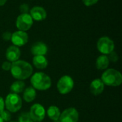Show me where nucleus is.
Segmentation results:
<instances>
[{
    "label": "nucleus",
    "mask_w": 122,
    "mask_h": 122,
    "mask_svg": "<svg viewBox=\"0 0 122 122\" xmlns=\"http://www.w3.org/2000/svg\"><path fill=\"white\" fill-rule=\"evenodd\" d=\"M10 71L14 78L21 81L31 76L33 73V68L29 63L17 60L11 63Z\"/></svg>",
    "instance_id": "f257e3e1"
},
{
    "label": "nucleus",
    "mask_w": 122,
    "mask_h": 122,
    "mask_svg": "<svg viewBox=\"0 0 122 122\" xmlns=\"http://www.w3.org/2000/svg\"><path fill=\"white\" fill-rule=\"evenodd\" d=\"M31 84L34 89L45 91L51 87V80L47 74L43 72H36L31 76Z\"/></svg>",
    "instance_id": "f03ea898"
},
{
    "label": "nucleus",
    "mask_w": 122,
    "mask_h": 122,
    "mask_svg": "<svg viewBox=\"0 0 122 122\" xmlns=\"http://www.w3.org/2000/svg\"><path fill=\"white\" fill-rule=\"evenodd\" d=\"M101 79L104 84L111 86H118L122 83V74L114 69L106 70L102 74Z\"/></svg>",
    "instance_id": "7ed1b4c3"
},
{
    "label": "nucleus",
    "mask_w": 122,
    "mask_h": 122,
    "mask_svg": "<svg viewBox=\"0 0 122 122\" xmlns=\"http://www.w3.org/2000/svg\"><path fill=\"white\" fill-rule=\"evenodd\" d=\"M4 105L9 112L14 113L18 112L21 108L22 100L19 94L11 93L6 96Z\"/></svg>",
    "instance_id": "20e7f679"
},
{
    "label": "nucleus",
    "mask_w": 122,
    "mask_h": 122,
    "mask_svg": "<svg viewBox=\"0 0 122 122\" xmlns=\"http://www.w3.org/2000/svg\"><path fill=\"white\" fill-rule=\"evenodd\" d=\"M74 81L72 78L68 75L61 76L57 82V89L61 94H66L69 93L74 87Z\"/></svg>",
    "instance_id": "39448f33"
},
{
    "label": "nucleus",
    "mask_w": 122,
    "mask_h": 122,
    "mask_svg": "<svg viewBox=\"0 0 122 122\" xmlns=\"http://www.w3.org/2000/svg\"><path fill=\"white\" fill-rule=\"evenodd\" d=\"M97 49L104 55L109 54L114 49V41L107 36L101 37L97 41Z\"/></svg>",
    "instance_id": "423d86ee"
},
{
    "label": "nucleus",
    "mask_w": 122,
    "mask_h": 122,
    "mask_svg": "<svg viewBox=\"0 0 122 122\" xmlns=\"http://www.w3.org/2000/svg\"><path fill=\"white\" fill-rule=\"evenodd\" d=\"M33 24V19L30 14H20L16 21V26L19 31H26L29 30Z\"/></svg>",
    "instance_id": "0eeeda50"
},
{
    "label": "nucleus",
    "mask_w": 122,
    "mask_h": 122,
    "mask_svg": "<svg viewBox=\"0 0 122 122\" xmlns=\"http://www.w3.org/2000/svg\"><path fill=\"white\" fill-rule=\"evenodd\" d=\"M29 113L32 120L35 122H41L44 120L46 115L45 109L40 104H34L32 105Z\"/></svg>",
    "instance_id": "6e6552de"
},
{
    "label": "nucleus",
    "mask_w": 122,
    "mask_h": 122,
    "mask_svg": "<svg viewBox=\"0 0 122 122\" xmlns=\"http://www.w3.org/2000/svg\"><path fill=\"white\" fill-rule=\"evenodd\" d=\"M79 113L74 108L65 109L60 115L59 122H78Z\"/></svg>",
    "instance_id": "1a4fd4ad"
},
{
    "label": "nucleus",
    "mask_w": 122,
    "mask_h": 122,
    "mask_svg": "<svg viewBox=\"0 0 122 122\" xmlns=\"http://www.w3.org/2000/svg\"><path fill=\"white\" fill-rule=\"evenodd\" d=\"M29 36L26 31H16L11 34V41L16 46H22L28 42Z\"/></svg>",
    "instance_id": "9d476101"
},
{
    "label": "nucleus",
    "mask_w": 122,
    "mask_h": 122,
    "mask_svg": "<svg viewBox=\"0 0 122 122\" xmlns=\"http://www.w3.org/2000/svg\"><path fill=\"white\" fill-rule=\"evenodd\" d=\"M21 55L20 49L18 46H9L6 51V58L10 62H14L19 60Z\"/></svg>",
    "instance_id": "9b49d317"
},
{
    "label": "nucleus",
    "mask_w": 122,
    "mask_h": 122,
    "mask_svg": "<svg viewBox=\"0 0 122 122\" xmlns=\"http://www.w3.org/2000/svg\"><path fill=\"white\" fill-rule=\"evenodd\" d=\"M89 89L92 94L98 96L104 92V84L101 79H96L92 81L89 86Z\"/></svg>",
    "instance_id": "f8f14e48"
},
{
    "label": "nucleus",
    "mask_w": 122,
    "mask_h": 122,
    "mask_svg": "<svg viewBox=\"0 0 122 122\" xmlns=\"http://www.w3.org/2000/svg\"><path fill=\"white\" fill-rule=\"evenodd\" d=\"M46 10L41 6H34L30 11V16L32 19L36 21H42L46 18Z\"/></svg>",
    "instance_id": "ddd939ff"
},
{
    "label": "nucleus",
    "mask_w": 122,
    "mask_h": 122,
    "mask_svg": "<svg viewBox=\"0 0 122 122\" xmlns=\"http://www.w3.org/2000/svg\"><path fill=\"white\" fill-rule=\"evenodd\" d=\"M48 51L47 46L43 42H36L34 43L31 48V54L34 56H44L46 54Z\"/></svg>",
    "instance_id": "4468645a"
},
{
    "label": "nucleus",
    "mask_w": 122,
    "mask_h": 122,
    "mask_svg": "<svg viewBox=\"0 0 122 122\" xmlns=\"http://www.w3.org/2000/svg\"><path fill=\"white\" fill-rule=\"evenodd\" d=\"M33 64L39 69H44L48 66V61L44 56H34L33 58Z\"/></svg>",
    "instance_id": "2eb2a0df"
},
{
    "label": "nucleus",
    "mask_w": 122,
    "mask_h": 122,
    "mask_svg": "<svg viewBox=\"0 0 122 122\" xmlns=\"http://www.w3.org/2000/svg\"><path fill=\"white\" fill-rule=\"evenodd\" d=\"M109 64V59L107 56L106 55H101L99 56L96 61V67L97 69L104 70L106 69Z\"/></svg>",
    "instance_id": "dca6fc26"
},
{
    "label": "nucleus",
    "mask_w": 122,
    "mask_h": 122,
    "mask_svg": "<svg viewBox=\"0 0 122 122\" xmlns=\"http://www.w3.org/2000/svg\"><path fill=\"white\" fill-rule=\"evenodd\" d=\"M36 96V94L35 89H34L32 86H29L24 91L23 99L25 102L29 103V102H33L35 99Z\"/></svg>",
    "instance_id": "f3484780"
},
{
    "label": "nucleus",
    "mask_w": 122,
    "mask_h": 122,
    "mask_svg": "<svg viewBox=\"0 0 122 122\" xmlns=\"http://www.w3.org/2000/svg\"><path fill=\"white\" fill-rule=\"evenodd\" d=\"M47 115L52 121H58L59 119L61 112L59 109L56 106H51L47 110Z\"/></svg>",
    "instance_id": "a211bd4d"
},
{
    "label": "nucleus",
    "mask_w": 122,
    "mask_h": 122,
    "mask_svg": "<svg viewBox=\"0 0 122 122\" xmlns=\"http://www.w3.org/2000/svg\"><path fill=\"white\" fill-rule=\"evenodd\" d=\"M25 88V84L24 81L21 80H18L14 81L10 87V91L11 93L12 94H18L19 93H21Z\"/></svg>",
    "instance_id": "6ab92c4d"
},
{
    "label": "nucleus",
    "mask_w": 122,
    "mask_h": 122,
    "mask_svg": "<svg viewBox=\"0 0 122 122\" xmlns=\"http://www.w3.org/2000/svg\"><path fill=\"white\" fill-rule=\"evenodd\" d=\"M19 122H34L31 118L29 113H22L19 117Z\"/></svg>",
    "instance_id": "aec40b11"
},
{
    "label": "nucleus",
    "mask_w": 122,
    "mask_h": 122,
    "mask_svg": "<svg viewBox=\"0 0 122 122\" xmlns=\"http://www.w3.org/2000/svg\"><path fill=\"white\" fill-rule=\"evenodd\" d=\"M0 117L1 119L3 120V122H9L11 119V115L10 112H9L8 110H4L1 114H0Z\"/></svg>",
    "instance_id": "412c9836"
},
{
    "label": "nucleus",
    "mask_w": 122,
    "mask_h": 122,
    "mask_svg": "<svg viewBox=\"0 0 122 122\" xmlns=\"http://www.w3.org/2000/svg\"><path fill=\"white\" fill-rule=\"evenodd\" d=\"M109 55V56H108V58H109V61H112L113 62H115V61H117L118 60V55L114 51L112 52H111Z\"/></svg>",
    "instance_id": "4be33fe9"
},
{
    "label": "nucleus",
    "mask_w": 122,
    "mask_h": 122,
    "mask_svg": "<svg viewBox=\"0 0 122 122\" xmlns=\"http://www.w3.org/2000/svg\"><path fill=\"white\" fill-rule=\"evenodd\" d=\"M11 63L9 61H4L2 65H1V68L4 71H9L11 69Z\"/></svg>",
    "instance_id": "5701e85b"
},
{
    "label": "nucleus",
    "mask_w": 122,
    "mask_h": 122,
    "mask_svg": "<svg viewBox=\"0 0 122 122\" xmlns=\"http://www.w3.org/2000/svg\"><path fill=\"white\" fill-rule=\"evenodd\" d=\"M99 0H82L83 3L84 4L85 6H91L94 5L95 4H97Z\"/></svg>",
    "instance_id": "b1692460"
},
{
    "label": "nucleus",
    "mask_w": 122,
    "mask_h": 122,
    "mask_svg": "<svg viewBox=\"0 0 122 122\" xmlns=\"http://www.w3.org/2000/svg\"><path fill=\"white\" fill-rule=\"evenodd\" d=\"M2 37L3 39L5 40V41H9V40H11V33L10 32H4L2 35Z\"/></svg>",
    "instance_id": "393cba45"
},
{
    "label": "nucleus",
    "mask_w": 122,
    "mask_h": 122,
    "mask_svg": "<svg viewBox=\"0 0 122 122\" xmlns=\"http://www.w3.org/2000/svg\"><path fill=\"white\" fill-rule=\"evenodd\" d=\"M19 9H20L21 11L22 12V14H26V13L27 12L28 9H29V6H28L27 4H22V5L20 6Z\"/></svg>",
    "instance_id": "a878e982"
},
{
    "label": "nucleus",
    "mask_w": 122,
    "mask_h": 122,
    "mask_svg": "<svg viewBox=\"0 0 122 122\" xmlns=\"http://www.w3.org/2000/svg\"><path fill=\"white\" fill-rule=\"evenodd\" d=\"M4 107H5L4 101V99H3V98L0 97V114H1V113L4 110Z\"/></svg>",
    "instance_id": "bb28decb"
},
{
    "label": "nucleus",
    "mask_w": 122,
    "mask_h": 122,
    "mask_svg": "<svg viewBox=\"0 0 122 122\" xmlns=\"http://www.w3.org/2000/svg\"><path fill=\"white\" fill-rule=\"evenodd\" d=\"M7 0H0V6H3L5 4Z\"/></svg>",
    "instance_id": "cd10ccee"
},
{
    "label": "nucleus",
    "mask_w": 122,
    "mask_h": 122,
    "mask_svg": "<svg viewBox=\"0 0 122 122\" xmlns=\"http://www.w3.org/2000/svg\"><path fill=\"white\" fill-rule=\"evenodd\" d=\"M0 122H3V120H2V119H1V117H0Z\"/></svg>",
    "instance_id": "c85d7f7f"
},
{
    "label": "nucleus",
    "mask_w": 122,
    "mask_h": 122,
    "mask_svg": "<svg viewBox=\"0 0 122 122\" xmlns=\"http://www.w3.org/2000/svg\"></svg>",
    "instance_id": "c756f323"
}]
</instances>
